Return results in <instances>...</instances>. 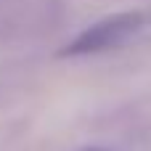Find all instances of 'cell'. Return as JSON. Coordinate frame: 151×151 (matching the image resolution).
Returning <instances> with one entry per match:
<instances>
[{"label":"cell","instance_id":"1","mask_svg":"<svg viewBox=\"0 0 151 151\" xmlns=\"http://www.w3.org/2000/svg\"><path fill=\"white\" fill-rule=\"evenodd\" d=\"M151 16L146 11H122V13H111L96 24H90L88 29H82L72 42H66L61 48L58 56H96V53H106L114 48H122L127 42H133L146 27H149Z\"/></svg>","mask_w":151,"mask_h":151},{"label":"cell","instance_id":"2","mask_svg":"<svg viewBox=\"0 0 151 151\" xmlns=\"http://www.w3.org/2000/svg\"><path fill=\"white\" fill-rule=\"evenodd\" d=\"M85 151H104V149H85Z\"/></svg>","mask_w":151,"mask_h":151}]
</instances>
